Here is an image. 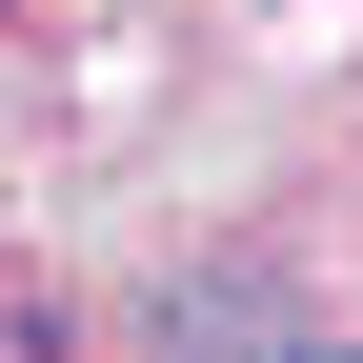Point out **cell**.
<instances>
[{
  "mask_svg": "<svg viewBox=\"0 0 363 363\" xmlns=\"http://www.w3.org/2000/svg\"><path fill=\"white\" fill-rule=\"evenodd\" d=\"M283 363H363V343H283Z\"/></svg>",
  "mask_w": 363,
  "mask_h": 363,
  "instance_id": "obj_1",
  "label": "cell"
}]
</instances>
